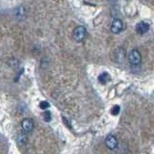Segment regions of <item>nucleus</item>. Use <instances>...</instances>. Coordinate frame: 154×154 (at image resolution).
Returning a JSON list of instances; mask_svg holds the SVG:
<instances>
[{
    "mask_svg": "<svg viewBox=\"0 0 154 154\" xmlns=\"http://www.w3.org/2000/svg\"><path fill=\"white\" fill-rule=\"evenodd\" d=\"M98 80L101 84H106L110 80V75L107 73V72H103V73H101L98 76Z\"/></svg>",
    "mask_w": 154,
    "mask_h": 154,
    "instance_id": "obj_7",
    "label": "nucleus"
},
{
    "mask_svg": "<svg viewBox=\"0 0 154 154\" xmlns=\"http://www.w3.org/2000/svg\"><path fill=\"white\" fill-rule=\"evenodd\" d=\"M21 127L22 129L24 130V132H26V133H29V132H31L33 128H34V123L31 119H23L22 120V122H21Z\"/></svg>",
    "mask_w": 154,
    "mask_h": 154,
    "instance_id": "obj_6",
    "label": "nucleus"
},
{
    "mask_svg": "<svg viewBox=\"0 0 154 154\" xmlns=\"http://www.w3.org/2000/svg\"><path fill=\"white\" fill-rule=\"evenodd\" d=\"M128 59H129V62L131 65L138 66L140 63H141L142 57H141V54H140V52L137 49H133L130 51L129 55H128Z\"/></svg>",
    "mask_w": 154,
    "mask_h": 154,
    "instance_id": "obj_2",
    "label": "nucleus"
},
{
    "mask_svg": "<svg viewBox=\"0 0 154 154\" xmlns=\"http://www.w3.org/2000/svg\"><path fill=\"white\" fill-rule=\"evenodd\" d=\"M26 136H25V135H24V134H18V136H17V140H18V142L19 143H24V142H25L26 141Z\"/></svg>",
    "mask_w": 154,
    "mask_h": 154,
    "instance_id": "obj_8",
    "label": "nucleus"
},
{
    "mask_svg": "<svg viewBox=\"0 0 154 154\" xmlns=\"http://www.w3.org/2000/svg\"><path fill=\"white\" fill-rule=\"evenodd\" d=\"M119 112V106H116V107L113 108V111H112L113 115H117Z\"/></svg>",
    "mask_w": 154,
    "mask_h": 154,
    "instance_id": "obj_10",
    "label": "nucleus"
},
{
    "mask_svg": "<svg viewBox=\"0 0 154 154\" xmlns=\"http://www.w3.org/2000/svg\"><path fill=\"white\" fill-rule=\"evenodd\" d=\"M149 30V24L144 22V21H141L137 23L136 25V31L137 33L141 34V35H143V34H146V32H148Z\"/></svg>",
    "mask_w": 154,
    "mask_h": 154,
    "instance_id": "obj_5",
    "label": "nucleus"
},
{
    "mask_svg": "<svg viewBox=\"0 0 154 154\" xmlns=\"http://www.w3.org/2000/svg\"><path fill=\"white\" fill-rule=\"evenodd\" d=\"M87 36V30L84 26H77L74 31H73V38L74 41L77 42H81L85 40V38Z\"/></svg>",
    "mask_w": 154,
    "mask_h": 154,
    "instance_id": "obj_1",
    "label": "nucleus"
},
{
    "mask_svg": "<svg viewBox=\"0 0 154 154\" xmlns=\"http://www.w3.org/2000/svg\"><path fill=\"white\" fill-rule=\"evenodd\" d=\"M122 28H123V22L120 20L119 18L114 19V21L112 22V25H111V31L115 34H118L119 32H122Z\"/></svg>",
    "mask_w": 154,
    "mask_h": 154,
    "instance_id": "obj_4",
    "label": "nucleus"
},
{
    "mask_svg": "<svg viewBox=\"0 0 154 154\" xmlns=\"http://www.w3.org/2000/svg\"><path fill=\"white\" fill-rule=\"evenodd\" d=\"M40 107L43 110H46V108L49 107V104L45 102V101H42V102H41V104H40Z\"/></svg>",
    "mask_w": 154,
    "mask_h": 154,
    "instance_id": "obj_9",
    "label": "nucleus"
},
{
    "mask_svg": "<svg viewBox=\"0 0 154 154\" xmlns=\"http://www.w3.org/2000/svg\"><path fill=\"white\" fill-rule=\"evenodd\" d=\"M105 144L109 149H116L118 146V140L114 135H108L105 139Z\"/></svg>",
    "mask_w": 154,
    "mask_h": 154,
    "instance_id": "obj_3",
    "label": "nucleus"
}]
</instances>
